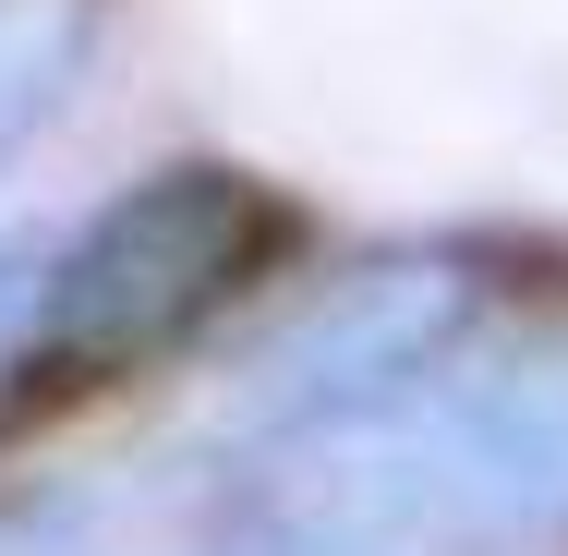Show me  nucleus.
Here are the masks:
<instances>
[{
	"mask_svg": "<svg viewBox=\"0 0 568 556\" xmlns=\"http://www.w3.org/2000/svg\"><path fill=\"white\" fill-rule=\"evenodd\" d=\"M266 496L375 556L568 545V351H459L399 400L291 436Z\"/></svg>",
	"mask_w": 568,
	"mask_h": 556,
	"instance_id": "1",
	"label": "nucleus"
},
{
	"mask_svg": "<svg viewBox=\"0 0 568 556\" xmlns=\"http://www.w3.org/2000/svg\"><path fill=\"white\" fill-rule=\"evenodd\" d=\"M291 206L242 170H158L110 194L73 230L24 303V387L37 400H98L121 375L194 351L230 303L278 266Z\"/></svg>",
	"mask_w": 568,
	"mask_h": 556,
	"instance_id": "2",
	"label": "nucleus"
},
{
	"mask_svg": "<svg viewBox=\"0 0 568 556\" xmlns=\"http://www.w3.org/2000/svg\"><path fill=\"white\" fill-rule=\"evenodd\" d=\"M471 315H484V279L459 254H375V266L327 279L254 351V436L291 447L315 424H351V412L399 400L412 375H436V363L471 351Z\"/></svg>",
	"mask_w": 568,
	"mask_h": 556,
	"instance_id": "3",
	"label": "nucleus"
},
{
	"mask_svg": "<svg viewBox=\"0 0 568 556\" xmlns=\"http://www.w3.org/2000/svg\"><path fill=\"white\" fill-rule=\"evenodd\" d=\"M49 73H61V24L0 12V133H12L24 110H49Z\"/></svg>",
	"mask_w": 568,
	"mask_h": 556,
	"instance_id": "4",
	"label": "nucleus"
},
{
	"mask_svg": "<svg viewBox=\"0 0 568 556\" xmlns=\"http://www.w3.org/2000/svg\"><path fill=\"white\" fill-rule=\"evenodd\" d=\"M219 556H375V545H351V533H327V520H303V508H278V496H254V508H242V533H230Z\"/></svg>",
	"mask_w": 568,
	"mask_h": 556,
	"instance_id": "5",
	"label": "nucleus"
},
{
	"mask_svg": "<svg viewBox=\"0 0 568 556\" xmlns=\"http://www.w3.org/2000/svg\"><path fill=\"white\" fill-rule=\"evenodd\" d=\"M0 556H85V533L61 508H0Z\"/></svg>",
	"mask_w": 568,
	"mask_h": 556,
	"instance_id": "6",
	"label": "nucleus"
}]
</instances>
